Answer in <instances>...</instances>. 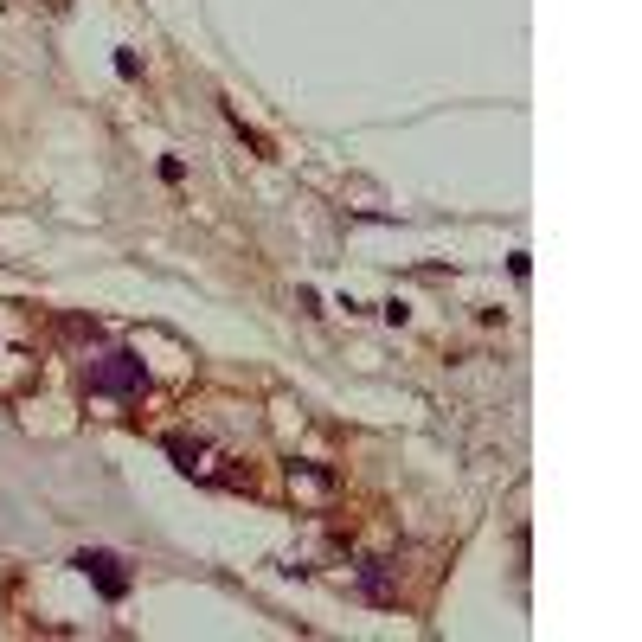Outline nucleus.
<instances>
[{"label": "nucleus", "instance_id": "obj_1", "mask_svg": "<svg viewBox=\"0 0 642 642\" xmlns=\"http://www.w3.org/2000/svg\"><path fill=\"white\" fill-rule=\"evenodd\" d=\"M84 386H90V399H142V386H148V366L142 354H97L84 366Z\"/></svg>", "mask_w": 642, "mask_h": 642}, {"label": "nucleus", "instance_id": "obj_2", "mask_svg": "<svg viewBox=\"0 0 642 642\" xmlns=\"http://www.w3.org/2000/svg\"><path fill=\"white\" fill-rule=\"evenodd\" d=\"M71 565H78L84 578H97L103 598H122V591H129V572H122V559H116V553H78Z\"/></svg>", "mask_w": 642, "mask_h": 642}, {"label": "nucleus", "instance_id": "obj_3", "mask_svg": "<svg viewBox=\"0 0 642 642\" xmlns=\"http://www.w3.org/2000/svg\"><path fill=\"white\" fill-rule=\"evenodd\" d=\"M167 456H174L187 476H200V482H212V450L200 437H167Z\"/></svg>", "mask_w": 642, "mask_h": 642}, {"label": "nucleus", "instance_id": "obj_4", "mask_svg": "<svg viewBox=\"0 0 642 642\" xmlns=\"http://www.w3.org/2000/svg\"><path fill=\"white\" fill-rule=\"evenodd\" d=\"M289 488H296L302 501H328V495H334V476H328V469H309V463H296V469H289Z\"/></svg>", "mask_w": 642, "mask_h": 642}]
</instances>
